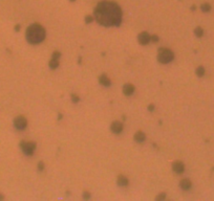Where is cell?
<instances>
[{
  "label": "cell",
  "mask_w": 214,
  "mask_h": 201,
  "mask_svg": "<svg viewBox=\"0 0 214 201\" xmlns=\"http://www.w3.org/2000/svg\"><path fill=\"white\" fill-rule=\"evenodd\" d=\"M92 20H94V18H92L91 16H89V15L85 17V22H86V23H90V22H92Z\"/></svg>",
  "instance_id": "22"
},
{
  "label": "cell",
  "mask_w": 214,
  "mask_h": 201,
  "mask_svg": "<svg viewBox=\"0 0 214 201\" xmlns=\"http://www.w3.org/2000/svg\"><path fill=\"white\" fill-rule=\"evenodd\" d=\"M194 34L196 37L201 38V37H203V35H204V29L201 28V26H197V27L194 29Z\"/></svg>",
  "instance_id": "14"
},
{
  "label": "cell",
  "mask_w": 214,
  "mask_h": 201,
  "mask_svg": "<svg viewBox=\"0 0 214 201\" xmlns=\"http://www.w3.org/2000/svg\"><path fill=\"white\" fill-rule=\"evenodd\" d=\"M70 1H76V0H70Z\"/></svg>",
  "instance_id": "28"
},
{
  "label": "cell",
  "mask_w": 214,
  "mask_h": 201,
  "mask_svg": "<svg viewBox=\"0 0 214 201\" xmlns=\"http://www.w3.org/2000/svg\"><path fill=\"white\" fill-rule=\"evenodd\" d=\"M20 147H21V150L25 155L32 156L35 152L37 145H36L35 141H21Z\"/></svg>",
  "instance_id": "4"
},
{
  "label": "cell",
  "mask_w": 214,
  "mask_h": 201,
  "mask_svg": "<svg viewBox=\"0 0 214 201\" xmlns=\"http://www.w3.org/2000/svg\"><path fill=\"white\" fill-rule=\"evenodd\" d=\"M138 39H139L140 44H142V45H146V44H148V43L150 42V35L146 32H142L139 35Z\"/></svg>",
  "instance_id": "6"
},
{
  "label": "cell",
  "mask_w": 214,
  "mask_h": 201,
  "mask_svg": "<svg viewBox=\"0 0 214 201\" xmlns=\"http://www.w3.org/2000/svg\"><path fill=\"white\" fill-rule=\"evenodd\" d=\"M45 29L43 28L42 25H40L38 23H34L32 25H29V28L26 29V40L31 44L41 43L45 39Z\"/></svg>",
  "instance_id": "2"
},
{
  "label": "cell",
  "mask_w": 214,
  "mask_h": 201,
  "mask_svg": "<svg viewBox=\"0 0 214 201\" xmlns=\"http://www.w3.org/2000/svg\"><path fill=\"white\" fill-rule=\"evenodd\" d=\"M156 199L158 201H160V200H164V199H166V194H165V193H162V194H160L159 196H156Z\"/></svg>",
  "instance_id": "20"
},
{
  "label": "cell",
  "mask_w": 214,
  "mask_h": 201,
  "mask_svg": "<svg viewBox=\"0 0 214 201\" xmlns=\"http://www.w3.org/2000/svg\"><path fill=\"white\" fill-rule=\"evenodd\" d=\"M59 66V60H55V59H52L49 61V67L52 69H56Z\"/></svg>",
  "instance_id": "15"
},
{
  "label": "cell",
  "mask_w": 214,
  "mask_h": 201,
  "mask_svg": "<svg viewBox=\"0 0 214 201\" xmlns=\"http://www.w3.org/2000/svg\"><path fill=\"white\" fill-rule=\"evenodd\" d=\"M172 169H173V171H174L176 174H182V173H184V171H185V165H184L183 162L176 161L173 163Z\"/></svg>",
  "instance_id": "7"
},
{
  "label": "cell",
  "mask_w": 214,
  "mask_h": 201,
  "mask_svg": "<svg viewBox=\"0 0 214 201\" xmlns=\"http://www.w3.org/2000/svg\"><path fill=\"white\" fill-rule=\"evenodd\" d=\"M174 59V55L172 50H170L169 48H160L159 52H158V60H159L160 63L162 64H167V63H170Z\"/></svg>",
  "instance_id": "3"
},
{
  "label": "cell",
  "mask_w": 214,
  "mask_h": 201,
  "mask_svg": "<svg viewBox=\"0 0 214 201\" xmlns=\"http://www.w3.org/2000/svg\"><path fill=\"white\" fill-rule=\"evenodd\" d=\"M71 100H72L74 103H78L79 100H80V97H79L77 94L74 93V94H71Z\"/></svg>",
  "instance_id": "19"
},
{
  "label": "cell",
  "mask_w": 214,
  "mask_h": 201,
  "mask_svg": "<svg viewBox=\"0 0 214 201\" xmlns=\"http://www.w3.org/2000/svg\"><path fill=\"white\" fill-rule=\"evenodd\" d=\"M128 183H129V181H128L126 176L120 175L118 177V184L120 185V186H127Z\"/></svg>",
  "instance_id": "12"
},
{
  "label": "cell",
  "mask_w": 214,
  "mask_h": 201,
  "mask_svg": "<svg viewBox=\"0 0 214 201\" xmlns=\"http://www.w3.org/2000/svg\"><path fill=\"white\" fill-rule=\"evenodd\" d=\"M94 18L103 26H118L122 22V11L114 2L102 1L94 9Z\"/></svg>",
  "instance_id": "1"
},
{
  "label": "cell",
  "mask_w": 214,
  "mask_h": 201,
  "mask_svg": "<svg viewBox=\"0 0 214 201\" xmlns=\"http://www.w3.org/2000/svg\"><path fill=\"white\" fill-rule=\"evenodd\" d=\"M123 92L125 95L129 97V95H131L134 92V86L132 84H126L123 87Z\"/></svg>",
  "instance_id": "9"
},
{
  "label": "cell",
  "mask_w": 214,
  "mask_h": 201,
  "mask_svg": "<svg viewBox=\"0 0 214 201\" xmlns=\"http://www.w3.org/2000/svg\"><path fill=\"white\" fill-rule=\"evenodd\" d=\"M153 109H154V105L150 104L149 106H148V110H149V111H153Z\"/></svg>",
  "instance_id": "25"
},
{
  "label": "cell",
  "mask_w": 214,
  "mask_h": 201,
  "mask_svg": "<svg viewBox=\"0 0 214 201\" xmlns=\"http://www.w3.org/2000/svg\"><path fill=\"white\" fill-rule=\"evenodd\" d=\"M14 126L15 128L18 130H24L27 126V120L24 116L20 115V116H17L14 120Z\"/></svg>",
  "instance_id": "5"
},
{
  "label": "cell",
  "mask_w": 214,
  "mask_h": 201,
  "mask_svg": "<svg viewBox=\"0 0 214 201\" xmlns=\"http://www.w3.org/2000/svg\"><path fill=\"white\" fill-rule=\"evenodd\" d=\"M60 57H61V54H60V52H57V50H56V52L53 54V58L52 59H55V60H59V59H60Z\"/></svg>",
  "instance_id": "18"
},
{
  "label": "cell",
  "mask_w": 214,
  "mask_h": 201,
  "mask_svg": "<svg viewBox=\"0 0 214 201\" xmlns=\"http://www.w3.org/2000/svg\"><path fill=\"white\" fill-rule=\"evenodd\" d=\"M191 185H192V183L189 179H183V180H181V182H179V186H181V188L184 190V191H188L189 188H191Z\"/></svg>",
  "instance_id": "11"
},
{
  "label": "cell",
  "mask_w": 214,
  "mask_h": 201,
  "mask_svg": "<svg viewBox=\"0 0 214 201\" xmlns=\"http://www.w3.org/2000/svg\"><path fill=\"white\" fill-rule=\"evenodd\" d=\"M201 9L204 13H208V12H210V10H211V5L209 3H204V4H201Z\"/></svg>",
  "instance_id": "16"
},
{
  "label": "cell",
  "mask_w": 214,
  "mask_h": 201,
  "mask_svg": "<svg viewBox=\"0 0 214 201\" xmlns=\"http://www.w3.org/2000/svg\"><path fill=\"white\" fill-rule=\"evenodd\" d=\"M99 82H100L101 85H103V86H105V87H108V86H110V84H111L110 80H109V78H108L106 75H100V78H99Z\"/></svg>",
  "instance_id": "10"
},
{
  "label": "cell",
  "mask_w": 214,
  "mask_h": 201,
  "mask_svg": "<svg viewBox=\"0 0 214 201\" xmlns=\"http://www.w3.org/2000/svg\"><path fill=\"white\" fill-rule=\"evenodd\" d=\"M38 170H39V171H43V170H44V163H43L42 161L38 163Z\"/></svg>",
  "instance_id": "23"
},
{
  "label": "cell",
  "mask_w": 214,
  "mask_h": 201,
  "mask_svg": "<svg viewBox=\"0 0 214 201\" xmlns=\"http://www.w3.org/2000/svg\"><path fill=\"white\" fill-rule=\"evenodd\" d=\"M196 75L198 77H203L205 75V68L203 66H198L197 68H196Z\"/></svg>",
  "instance_id": "17"
},
{
  "label": "cell",
  "mask_w": 214,
  "mask_h": 201,
  "mask_svg": "<svg viewBox=\"0 0 214 201\" xmlns=\"http://www.w3.org/2000/svg\"><path fill=\"white\" fill-rule=\"evenodd\" d=\"M15 29H16L17 32H18V30L20 29V25H17V26H16V28H15Z\"/></svg>",
  "instance_id": "27"
},
{
  "label": "cell",
  "mask_w": 214,
  "mask_h": 201,
  "mask_svg": "<svg viewBox=\"0 0 214 201\" xmlns=\"http://www.w3.org/2000/svg\"><path fill=\"white\" fill-rule=\"evenodd\" d=\"M110 128L112 132L116 133V134H119V133H121L123 131V124L120 123V122H114V123L111 124Z\"/></svg>",
  "instance_id": "8"
},
{
  "label": "cell",
  "mask_w": 214,
  "mask_h": 201,
  "mask_svg": "<svg viewBox=\"0 0 214 201\" xmlns=\"http://www.w3.org/2000/svg\"><path fill=\"white\" fill-rule=\"evenodd\" d=\"M150 41H152L153 43L158 42V41H159V37L156 36V35H154V36H150Z\"/></svg>",
  "instance_id": "21"
},
{
  "label": "cell",
  "mask_w": 214,
  "mask_h": 201,
  "mask_svg": "<svg viewBox=\"0 0 214 201\" xmlns=\"http://www.w3.org/2000/svg\"><path fill=\"white\" fill-rule=\"evenodd\" d=\"M145 140H146V135L142 131H139L134 134V140L138 143H143V141H145Z\"/></svg>",
  "instance_id": "13"
},
{
  "label": "cell",
  "mask_w": 214,
  "mask_h": 201,
  "mask_svg": "<svg viewBox=\"0 0 214 201\" xmlns=\"http://www.w3.org/2000/svg\"><path fill=\"white\" fill-rule=\"evenodd\" d=\"M83 197H84V199H89V198H90V193H89V192H84Z\"/></svg>",
  "instance_id": "24"
},
{
  "label": "cell",
  "mask_w": 214,
  "mask_h": 201,
  "mask_svg": "<svg viewBox=\"0 0 214 201\" xmlns=\"http://www.w3.org/2000/svg\"><path fill=\"white\" fill-rule=\"evenodd\" d=\"M4 199V196L2 194H0V200H3Z\"/></svg>",
  "instance_id": "26"
}]
</instances>
